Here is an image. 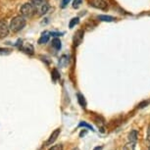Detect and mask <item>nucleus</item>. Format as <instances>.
<instances>
[{
    "label": "nucleus",
    "instance_id": "1",
    "mask_svg": "<svg viewBox=\"0 0 150 150\" xmlns=\"http://www.w3.org/2000/svg\"><path fill=\"white\" fill-rule=\"evenodd\" d=\"M26 19L23 16H17L15 18L12 19V21L10 23V30L12 33H18L20 30H22L26 27Z\"/></svg>",
    "mask_w": 150,
    "mask_h": 150
},
{
    "label": "nucleus",
    "instance_id": "2",
    "mask_svg": "<svg viewBox=\"0 0 150 150\" xmlns=\"http://www.w3.org/2000/svg\"><path fill=\"white\" fill-rule=\"evenodd\" d=\"M36 13V9L33 5L30 3H25L21 7V14L23 17H26V18H30Z\"/></svg>",
    "mask_w": 150,
    "mask_h": 150
},
{
    "label": "nucleus",
    "instance_id": "3",
    "mask_svg": "<svg viewBox=\"0 0 150 150\" xmlns=\"http://www.w3.org/2000/svg\"><path fill=\"white\" fill-rule=\"evenodd\" d=\"M89 5L99 10H106L108 7L105 0H89Z\"/></svg>",
    "mask_w": 150,
    "mask_h": 150
},
{
    "label": "nucleus",
    "instance_id": "4",
    "mask_svg": "<svg viewBox=\"0 0 150 150\" xmlns=\"http://www.w3.org/2000/svg\"><path fill=\"white\" fill-rule=\"evenodd\" d=\"M10 28L8 27L7 23L4 20H0V39L6 38L9 33Z\"/></svg>",
    "mask_w": 150,
    "mask_h": 150
},
{
    "label": "nucleus",
    "instance_id": "5",
    "mask_svg": "<svg viewBox=\"0 0 150 150\" xmlns=\"http://www.w3.org/2000/svg\"><path fill=\"white\" fill-rule=\"evenodd\" d=\"M83 38V32L81 30H78V32L75 33V36H74V42H75V45L81 44Z\"/></svg>",
    "mask_w": 150,
    "mask_h": 150
},
{
    "label": "nucleus",
    "instance_id": "6",
    "mask_svg": "<svg viewBox=\"0 0 150 150\" xmlns=\"http://www.w3.org/2000/svg\"><path fill=\"white\" fill-rule=\"evenodd\" d=\"M60 132H61V129H55V131L52 132V134L50 135L49 139H48V141L46 142L47 145H50V144H52L56 139H57L58 135L60 134Z\"/></svg>",
    "mask_w": 150,
    "mask_h": 150
},
{
    "label": "nucleus",
    "instance_id": "7",
    "mask_svg": "<svg viewBox=\"0 0 150 150\" xmlns=\"http://www.w3.org/2000/svg\"><path fill=\"white\" fill-rule=\"evenodd\" d=\"M21 49L23 50L24 52H26L27 54H33V51H35V49H33V46L30 43H26L24 44L23 46L21 47Z\"/></svg>",
    "mask_w": 150,
    "mask_h": 150
},
{
    "label": "nucleus",
    "instance_id": "8",
    "mask_svg": "<svg viewBox=\"0 0 150 150\" xmlns=\"http://www.w3.org/2000/svg\"><path fill=\"white\" fill-rule=\"evenodd\" d=\"M50 33H48V32H44L40 36V38L38 39V43L39 44H44V43H46V42L49 40V38H50Z\"/></svg>",
    "mask_w": 150,
    "mask_h": 150
},
{
    "label": "nucleus",
    "instance_id": "9",
    "mask_svg": "<svg viewBox=\"0 0 150 150\" xmlns=\"http://www.w3.org/2000/svg\"><path fill=\"white\" fill-rule=\"evenodd\" d=\"M138 139V132L137 131H132L129 134V140L131 141V142H137Z\"/></svg>",
    "mask_w": 150,
    "mask_h": 150
},
{
    "label": "nucleus",
    "instance_id": "10",
    "mask_svg": "<svg viewBox=\"0 0 150 150\" xmlns=\"http://www.w3.org/2000/svg\"><path fill=\"white\" fill-rule=\"evenodd\" d=\"M30 3L35 7L36 11H38L39 8H40L43 4L46 3V2H45V0H30Z\"/></svg>",
    "mask_w": 150,
    "mask_h": 150
},
{
    "label": "nucleus",
    "instance_id": "11",
    "mask_svg": "<svg viewBox=\"0 0 150 150\" xmlns=\"http://www.w3.org/2000/svg\"><path fill=\"white\" fill-rule=\"evenodd\" d=\"M68 62H69V58H68V56L63 55L60 58V60H59V66H60L61 68H65L67 66Z\"/></svg>",
    "mask_w": 150,
    "mask_h": 150
},
{
    "label": "nucleus",
    "instance_id": "12",
    "mask_svg": "<svg viewBox=\"0 0 150 150\" xmlns=\"http://www.w3.org/2000/svg\"><path fill=\"white\" fill-rule=\"evenodd\" d=\"M48 10H49V5H48L47 3H45L39 8V9L38 10V12L39 15H44V14H46L48 12Z\"/></svg>",
    "mask_w": 150,
    "mask_h": 150
},
{
    "label": "nucleus",
    "instance_id": "13",
    "mask_svg": "<svg viewBox=\"0 0 150 150\" xmlns=\"http://www.w3.org/2000/svg\"><path fill=\"white\" fill-rule=\"evenodd\" d=\"M52 47L54 48L55 50H60L61 47H62L60 39H58V38L53 39V40H52Z\"/></svg>",
    "mask_w": 150,
    "mask_h": 150
},
{
    "label": "nucleus",
    "instance_id": "14",
    "mask_svg": "<svg viewBox=\"0 0 150 150\" xmlns=\"http://www.w3.org/2000/svg\"><path fill=\"white\" fill-rule=\"evenodd\" d=\"M77 96H78V101H79V103H80V105L83 107V108H86V99H84L83 95H81V93H78Z\"/></svg>",
    "mask_w": 150,
    "mask_h": 150
},
{
    "label": "nucleus",
    "instance_id": "15",
    "mask_svg": "<svg viewBox=\"0 0 150 150\" xmlns=\"http://www.w3.org/2000/svg\"><path fill=\"white\" fill-rule=\"evenodd\" d=\"M98 19L102 22H113L114 21V18L111 16H107V15H99Z\"/></svg>",
    "mask_w": 150,
    "mask_h": 150
},
{
    "label": "nucleus",
    "instance_id": "16",
    "mask_svg": "<svg viewBox=\"0 0 150 150\" xmlns=\"http://www.w3.org/2000/svg\"><path fill=\"white\" fill-rule=\"evenodd\" d=\"M135 143L137 142H131V141H129V143H127L126 145L124 146L123 150H135Z\"/></svg>",
    "mask_w": 150,
    "mask_h": 150
},
{
    "label": "nucleus",
    "instance_id": "17",
    "mask_svg": "<svg viewBox=\"0 0 150 150\" xmlns=\"http://www.w3.org/2000/svg\"><path fill=\"white\" fill-rule=\"evenodd\" d=\"M79 22H80V19H79V18H73V19L70 21L69 28H70V29H73V28L75 27L76 25H78V24H79Z\"/></svg>",
    "mask_w": 150,
    "mask_h": 150
},
{
    "label": "nucleus",
    "instance_id": "18",
    "mask_svg": "<svg viewBox=\"0 0 150 150\" xmlns=\"http://www.w3.org/2000/svg\"><path fill=\"white\" fill-rule=\"evenodd\" d=\"M59 78H60V76H59V74H58V71L56 69H54L52 71V80L54 81H56Z\"/></svg>",
    "mask_w": 150,
    "mask_h": 150
},
{
    "label": "nucleus",
    "instance_id": "19",
    "mask_svg": "<svg viewBox=\"0 0 150 150\" xmlns=\"http://www.w3.org/2000/svg\"><path fill=\"white\" fill-rule=\"evenodd\" d=\"M79 127H83V128H87L88 129H91V131H93V128L91 126H90V125H88L87 123H86V122H81L80 123V125H79Z\"/></svg>",
    "mask_w": 150,
    "mask_h": 150
},
{
    "label": "nucleus",
    "instance_id": "20",
    "mask_svg": "<svg viewBox=\"0 0 150 150\" xmlns=\"http://www.w3.org/2000/svg\"><path fill=\"white\" fill-rule=\"evenodd\" d=\"M81 0H74L73 8H75V9H78V8L81 6Z\"/></svg>",
    "mask_w": 150,
    "mask_h": 150
},
{
    "label": "nucleus",
    "instance_id": "21",
    "mask_svg": "<svg viewBox=\"0 0 150 150\" xmlns=\"http://www.w3.org/2000/svg\"><path fill=\"white\" fill-rule=\"evenodd\" d=\"M49 150H63V146L61 144H57V145H54L51 148H49Z\"/></svg>",
    "mask_w": 150,
    "mask_h": 150
},
{
    "label": "nucleus",
    "instance_id": "22",
    "mask_svg": "<svg viewBox=\"0 0 150 150\" xmlns=\"http://www.w3.org/2000/svg\"><path fill=\"white\" fill-rule=\"evenodd\" d=\"M71 1V0H62V4H61V6L62 8H65L67 6L68 4H69V2Z\"/></svg>",
    "mask_w": 150,
    "mask_h": 150
},
{
    "label": "nucleus",
    "instance_id": "23",
    "mask_svg": "<svg viewBox=\"0 0 150 150\" xmlns=\"http://www.w3.org/2000/svg\"><path fill=\"white\" fill-rule=\"evenodd\" d=\"M147 141H150V125L148 126V129H147V137H146Z\"/></svg>",
    "mask_w": 150,
    "mask_h": 150
},
{
    "label": "nucleus",
    "instance_id": "24",
    "mask_svg": "<svg viewBox=\"0 0 150 150\" xmlns=\"http://www.w3.org/2000/svg\"><path fill=\"white\" fill-rule=\"evenodd\" d=\"M102 148H103V146H97V147H95L93 150H102Z\"/></svg>",
    "mask_w": 150,
    "mask_h": 150
},
{
    "label": "nucleus",
    "instance_id": "25",
    "mask_svg": "<svg viewBox=\"0 0 150 150\" xmlns=\"http://www.w3.org/2000/svg\"><path fill=\"white\" fill-rule=\"evenodd\" d=\"M86 134V131H84V132H81V134H80V137H83V135H84Z\"/></svg>",
    "mask_w": 150,
    "mask_h": 150
},
{
    "label": "nucleus",
    "instance_id": "26",
    "mask_svg": "<svg viewBox=\"0 0 150 150\" xmlns=\"http://www.w3.org/2000/svg\"><path fill=\"white\" fill-rule=\"evenodd\" d=\"M148 143H149V145H148V147H149V150H150V141H148Z\"/></svg>",
    "mask_w": 150,
    "mask_h": 150
},
{
    "label": "nucleus",
    "instance_id": "27",
    "mask_svg": "<svg viewBox=\"0 0 150 150\" xmlns=\"http://www.w3.org/2000/svg\"><path fill=\"white\" fill-rule=\"evenodd\" d=\"M73 150H79V149H78V148H74Z\"/></svg>",
    "mask_w": 150,
    "mask_h": 150
}]
</instances>
